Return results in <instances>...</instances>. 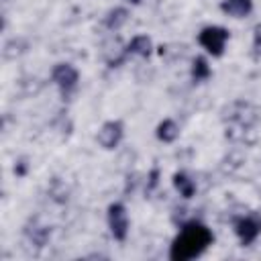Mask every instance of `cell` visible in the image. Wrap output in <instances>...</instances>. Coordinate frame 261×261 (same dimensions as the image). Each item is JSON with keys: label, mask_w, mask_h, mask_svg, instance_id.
<instances>
[{"label": "cell", "mask_w": 261, "mask_h": 261, "mask_svg": "<svg viewBox=\"0 0 261 261\" xmlns=\"http://www.w3.org/2000/svg\"><path fill=\"white\" fill-rule=\"evenodd\" d=\"M214 241L212 230L202 222H188L181 226L177 237L171 243L169 257L173 261H190L194 257H200Z\"/></svg>", "instance_id": "6da1fadb"}, {"label": "cell", "mask_w": 261, "mask_h": 261, "mask_svg": "<svg viewBox=\"0 0 261 261\" xmlns=\"http://www.w3.org/2000/svg\"><path fill=\"white\" fill-rule=\"evenodd\" d=\"M228 37H230V33H228L224 27L212 24V27H204V29L200 31L198 41H200V45H202L212 57H220V55L224 53V45H226Z\"/></svg>", "instance_id": "7a4b0ae2"}, {"label": "cell", "mask_w": 261, "mask_h": 261, "mask_svg": "<svg viewBox=\"0 0 261 261\" xmlns=\"http://www.w3.org/2000/svg\"><path fill=\"white\" fill-rule=\"evenodd\" d=\"M108 228L116 241H124L128 234V214L120 202L108 206Z\"/></svg>", "instance_id": "3957f363"}, {"label": "cell", "mask_w": 261, "mask_h": 261, "mask_svg": "<svg viewBox=\"0 0 261 261\" xmlns=\"http://www.w3.org/2000/svg\"><path fill=\"white\" fill-rule=\"evenodd\" d=\"M234 234L243 245H251L259 234H261V216L257 214H247L234 220Z\"/></svg>", "instance_id": "277c9868"}, {"label": "cell", "mask_w": 261, "mask_h": 261, "mask_svg": "<svg viewBox=\"0 0 261 261\" xmlns=\"http://www.w3.org/2000/svg\"><path fill=\"white\" fill-rule=\"evenodd\" d=\"M51 77H53V82L57 84V88L61 90V94L67 96L69 92L75 90L77 80H80V73H77V69H75L73 65H69V63H57V65L53 67V71H51Z\"/></svg>", "instance_id": "5b68a950"}, {"label": "cell", "mask_w": 261, "mask_h": 261, "mask_svg": "<svg viewBox=\"0 0 261 261\" xmlns=\"http://www.w3.org/2000/svg\"><path fill=\"white\" fill-rule=\"evenodd\" d=\"M122 133H124V126L120 120H108L100 126L98 135H96V141L104 147V149H114L120 139H122Z\"/></svg>", "instance_id": "8992f818"}, {"label": "cell", "mask_w": 261, "mask_h": 261, "mask_svg": "<svg viewBox=\"0 0 261 261\" xmlns=\"http://www.w3.org/2000/svg\"><path fill=\"white\" fill-rule=\"evenodd\" d=\"M220 8H222L224 14L241 18V16H245L253 10V0H224L220 4Z\"/></svg>", "instance_id": "52a82bcc"}, {"label": "cell", "mask_w": 261, "mask_h": 261, "mask_svg": "<svg viewBox=\"0 0 261 261\" xmlns=\"http://www.w3.org/2000/svg\"><path fill=\"white\" fill-rule=\"evenodd\" d=\"M151 49H153V43L147 35H137L130 39L128 47H126V53L130 55H139V57H149L151 55Z\"/></svg>", "instance_id": "ba28073f"}, {"label": "cell", "mask_w": 261, "mask_h": 261, "mask_svg": "<svg viewBox=\"0 0 261 261\" xmlns=\"http://www.w3.org/2000/svg\"><path fill=\"white\" fill-rule=\"evenodd\" d=\"M177 137H179V126L175 124V120L165 118V120L159 122V126H157V139H159V141H163V143H173Z\"/></svg>", "instance_id": "9c48e42d"}, {"label": "cell", "mask_w": 261, "mask_h": 261, "mask_svg": "<svg viewBox=\"0 0 261 261\" xmlns=\"http://www.w3.org/2000/svg\"><path fill=\"white\" fill-rule=\"evenodd\" d=\"M173 186L179 192V196H184V198H192L196 194V184L186 173H175L173 175Z\"/></svg>", "instance_id": "30bf717a"}, {"label": "cell", "mask_w": 261, "mask_h": 261, "mask_svg": "<svg viewBox=\"0 0 261 261\" xmlns=\"http://www.w3.org/2000/svg\"><path fill=\"white\" fill-rule=\"evenodd\" d=\"M126 20H128V10H126V8H122V6H118V8H114V10H110V12H108V16H106L104 24H106L110 31H118Z\"/></svg>", "instance_id": "8fae6325"}, {"label": "cell", "mask_w": 261, "mask_h": 261, "mask_svg": "<svg viewBox=\"0 0 261 261\" xmlns=\"http://www.w3.org/2000/svg\"><path fill=\"white\" fill-rule=\"evenodd\" d=\"M210 73H212V69H210L208 61L204 57H196L194 63H192V77L196 82H204V80L210 77Z\"/></svg>", "instance_id": "7c38bea8"}, {"label": "cell", "mask_w": 261, "mask_h": 261, "mask_svg": "<svg viewBox=\"0 0 261 261\" xmlns=\"http://www.w3.org/2000/svg\"><path fill=\"white\" fill-rule=\"evenodd\" d=\"M253 47L257 53H261V24L255 27V39H253Z\"/></svg>", "instance_id": "4fadbf2b"}, {"label": "cell", "mask_w": 261, "mask_h": 261, "mask_svg": "<svg viewBox=\"0 0 261 261\" xmlns=\"http://www.w3.org/2000/svg\"><path fill=\"white\" fill-rule=\"evenodd\" d=\"M157 181H159V169H153L151 175H149V186H147V190H153V188L157 186Z\"/></svg>", "instance_id": "5bb4252c"}, {"label": "cell", "mask_w": 261, "mask_h": 261, "mask_svg": "<svg viewBox=\"0 0 261 261\" xmlns=\"http://www.w3.org/2000/svg\"><path fill=\"white\" fill-rule=\"evenodd\" d=\"M128 2H130V4H139L141 0H128Z\"/></svg>", "instance_id": "9a60e30c"}]
</instances>
